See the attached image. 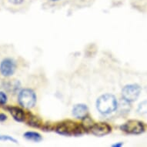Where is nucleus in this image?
Wrapping results in <instances>:
<instances>
[{
  "mask_svg": "<svg viewBox=\"0 0 147 147\" xmlns=\"http://www.w3.org/2000/svg\"><path fill=\"white\" fill-rule=\"evenodd\" d=\"M118 103L116 98L112 94H104L98 98L96 101V108L98 111L103 115L112 113L117 109Z\"/></svg>",
  "mask_w": 147,
  "mask_h": 147,
  "instance_id": "1",
  "label": "nucleus"
},
{
  "mask_svg": "<svg viewBox=\"0 0 147 147\" xmlns=\"http://www.w3.org/2000/svg\"><path fill=\"white\" fill-rule=\"evenodd\" d=\"M86 129L83 125L75 123L73 121H64L59 123L56 128V131L59 134L63 136H77L83 133Z\"/></svg>",
  "mask_w": 147,
  "mask_h": 147,
  "instance_id": "2",
  "label": "nucleus"
},
{
  "mask_svg": "<svg viewBox=\"0 0 147 147\" xmlns=\"http://www.w3.org/2000/svg\"><path fill=\"white\" fill-rule=\"evenodd\" d=\"M18 102L22 107L31 109L36 103V95L30 89H22L18 95Z\"/></svg>",
  "mask_w": 147,
  "mask_h": 147,
  "instance_id": "3",
  "label": "nucleus"
},
{
  "mask_svg": "<svg viewBox=\"0 0 147 147\" xmlns=\"http://www.w3.org/2000/svg\"><path fill=\"white\" fill-rule=\"evenodd\" d=\"M141 88L137 84L126 85L122 90V96L124 100L132 102L136 101L140 96Z\"/></svg>",
  "mask_w": 147,
  "mask_h": 147,
  "instance_id": "4",
  "label": "nucleus"
},
{
  "mask_svg": "<svg viewBox=\"0 0 147 147\" xmlns=\"http://www.w3.org/2000/svg\"><path fill=\"white\" fill-rule=\"evenodd\" d=\"M123 132L129 134L139 135L143 133L145 130L144 124L138 120H129L120 126Z\"/></svg>",
  "mask_w": 147,
  "mask_h": 147,
  "instance_id": "5",
  "label": "nucleus"
},
{
  "mask_svg": "<svg viewBox=\"0 0 147 147\" xmlns=\"http://www.w3.org/2000/svg\"><path fill=\"white\" fill-rule=\"evenodd\" d=\"M16 70V63L12 59H4L0 63V73L5 76H12Z\"/></svg>",
  "mask_w": 147,
  "mask_h": 147,
  "instance_id": "6",
  "label": "nucleus"
},
{
  "mask_svg": "<svg viewBox=\"0 0 147 147\" xmlns=\"http://www.w3.org/2000/svg\"><path fill=\"white\" fill-rule=\"evenodd\" d=\"M89 130L93 135L96 136H103L110 133L112 130L111 126L105 123H94L89 128Z\"/></svg>",
  "mask_w": 147,
  "mask_h": 147,
  "instance_id": "7",
  "label": "nucleus"
},
{
  "mask_svg": "<svg viewBox=\"0 0 147 147\" xmlns=\"http://www.w3.org/2000/svg\"><path fill=\"white\" fill-rule=\"evenodd\" d=\"M7 109L11 114V116H12V118L16 122H19V123L24 122L26 117V114L25 113L23 109L17 106H9L8 107Z\"/></svg>",
  "mask_w": 147,
  "mask_h": 147,
  "instance_id": "8",
  "label": "nucleus"
},
{
  "mask_svg": "<svg viewBox=\"0 0 147 147\" xmlns=\"http://www.w3.org/2000/svg\"><path fill=\"white\" fill-rule=\"evenodd\" d=\"M89 113V109L86 105L85 104H77L75 105L72 109V115L75 116L76 118L84 119H86Z\"/></svg>",
  "mask_w": 147,
  "mask_h": 147,
  "instance_id": "9",
  "label": "nucleus"
},
{
  "mask_svg": "<svg viewBox=\"0 0 147 147\" xmlns=\"http://www.w3.org/2000/svg\"><path fill=\"white\" fill-rule=\"evenodd\" d=\"M23 136L26 140L34 142H39L42 140V138L39 133H36V132H32V131H29V132L25 133L23 134Z\"/></svg>",
  "mask_w": 147,
  "mask_h": 147,
  "instance_id": "10",
  "label": "nucleus"
},
{
  "mask_svg": "<svg viewBox=\"0 0 147 147\" xmlns=\"http://www.w3.org/2000/svg\"><path fill=\"white\" fill-rule=\"evenodd\" d=\"M25 121H26V123L28 125L32 126V127L39 128L42 125L39 119L36 116L32 115L31 113H29L26 114V117Z\"/></svg>",
  "mask_w": 147,
  "mask_h": 147,
  "instance_id": "11",
  "label": "nucleus"
},
{
  "mask_svg": "<svg viewBox=\"0 0 147 147\" xmlns=\"http://www.w3.org/2000/svg\"><path fill=\"white\" fill-rule=\"evenodd\" d=\"M137 110L140 114H147V100L142 102L139 105Z\"/></svg>",
  "mask_w": 147,
  "mask_h": 147,
  "instance_id": "12",
  "label": "nucleus"
},
{
  "mask_svg": "<svg viewBox=\"0 0 147 147\" xmlns=\"http://www.w3.org/2000/svg\"><path fill=\"white\" fill-rule=\"evenodd\" d=\"M0 141H9V142L16 143V144L18 143L17 140H16L15 138H13L12 136L9 135H1L0 134Z\"/></svg>",
  "mask_w": 147,
  "mask_h": 147,
  "instance_id": "13",
  "label": "nucleus"
},
{
  "mask_svg": "<svg viewBox=\"0 0 147 147\" xmlns=\"http://www.w3.org/2000/svg\"><path fill=\"white\" fill-rule=\"evenodd\" d=\"M8 101L7 95L5 94V92L3 91H0V105H5Z\"/></svg>",
  "mask_w": 147,
  "mask_h": 147,
  "instance_id": "14",
  "label": "nucleus"
},
{
  "mask_svg": "<svg viewBox=\"0 0 147 147\" xmlns=\"http://www.w3.org/2000/svg\"><path fill=\"white\" fill-rule=\"evenodd\" d=\"M7 119V116L4 113H0V122H4Z\"/></svg>",
  "mask_w": 147,
  "mask_h": 147,
  "instance_id": "15",
  "label": "nucleus"
},
{
  "mask_svg": "<svg viewBox=\"0 0 147 147\" xmlns=\"http://www.w3.org/2000/svg\"><path fill=\"white\" fill-rule=\"evenodd\" d=\"M9 1L14 4H21L23 3V0H9Z\"/></svg>",
  "mask_w": 147,
  "mask_h": 147,
  "instance_id": "16",
  "label": "nucleus"
},
{
  "mask_svg": "<svg viewBox=\"0 0 147 147\" xmlns=\"http://www.w3.org/2000/svg\"><path fill=\"white\" fill-rule=\"evenodd\" d=\"M123 142H119V143H115V144L113 145V147H120L123 146Z\"/></svg>",
  "mask_w": 147,
  "mask_h": 147,
  "instance_id": "17",
  "label": "nucleus"
},
{
  "mask_svg": "<svg viewBox=\"0 0 147 147\" xmlns=\"http://www.w3.org/2000/svg\"><path fill=\"white\" fill-rule=\"evenodd\" d=\"M52 1H59V0H52Z\"/></svg>",
  "mask_w": 147,
  "mask_h": 147,
  "instance_id": "18",
  "label": "nucleus"
}]
</instances>
